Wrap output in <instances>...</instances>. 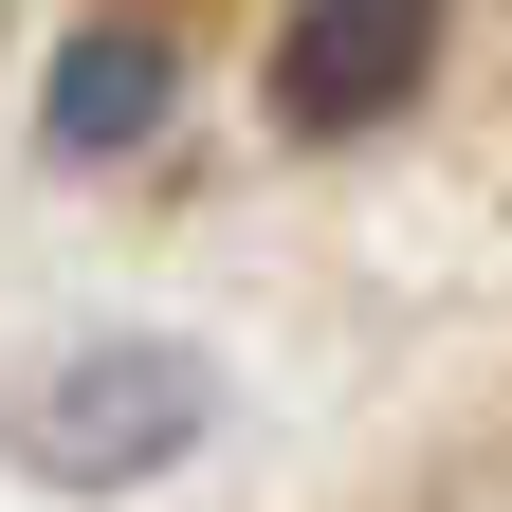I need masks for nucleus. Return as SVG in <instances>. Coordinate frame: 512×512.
<instances>
[{"label": "nucleus", "instance_id": "nucleus-1", "mask_svg": "<svg viewBox=\"0 0 512 512\" xmlns=\"http://www.w3.org/2000/svg\"><path fill=\"white\" fill-rule=\"evenodd\" d=\"M202 421H220L202 348H165V330H92L74 366L19 384V476H55V494H147L165 458H202Z\"/></svg>", "mask_w": 512, "mask_h": 512}, {"label": "nucleus", "instance_id": "nucleus-2", "mask_svg": "<svg viewBox=\"0 0 512 512\" xmlns=\"http://www.w3.org/2000/svg\"><path fill=\"white\" fill-rule=\"evenodd\" d=\"M439 74V0H293L275 19V128L293 147H366L384 110H421Z\"/></svg>", "mask_w": 512, "mask_h": 512}, {"label": "nucleus", "instance_id": "nucleus-3", "mask_svg": "<svg viewBox=\"0 0 512 512\" xmlns=\"http://www.w3.org/2000/svg\"><path fill=\"white\" fill-rule=\"evenodd\" d=\"M165 92H183V55H165L147 19H92V37L37 74V147H55V165H128V147L165 128Z\"/></svg>", "mask_w": 512, "mask_h": 512}]
</instances>
